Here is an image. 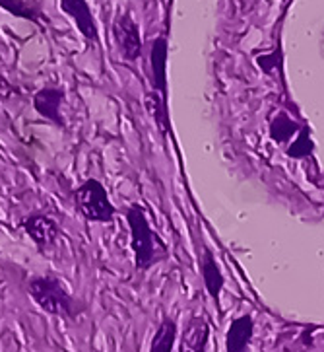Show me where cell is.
<instances>
[{"mask_svg": "<svg viewBox=\"0 0 324 352\" xmlns=\"http://www.w3.org/2000/svg\"><path fill=\"white\" fill-rule=\"evenodd\" d=\"M126 222L130 228V248L135 253L136 269L148 271L152 265L167 255L163 241L152 230L142 206H130L126 210Z\"/></svg>", "mask_w": 324, "mask_h": 352, "instance_id": "6da1fadb", "label": "cell"}, {"mask_svg": "<svg viewBox=\"0 0 324 352\" xmlns=\"http://www.w3.org/2000/svg\"><path fill=\"white\" fill-rule=\"evenodd\" d=\"M27 288H30L32 300L45 314L65 319L76 318L74 298L65 288V284L60 283V278H56L53 274H37L30 278Z\"/></svg>", "mask_w": 324, "mask_h": 352, "instance_id": "7a4b0ae2", "label": "cell"}, {"mask_svg": "<svg viewBox=\"0 0 324 352\" xmlns=\"http://www.w3.org/2000/svg\"><path fill=\"white\" fill-rule=\"evenodd\" d=\"M74 203L80 214L84 216L88 222H97V224H107L113 222L117 214L111 199L107 195V189L103 187L100 179H86L74 191Z\"/></svg>", "mask_w": 324, "mask_h": 352, "instance_id": "3957f363", "label": "cell"}, {"mask_svg": "<svg viewBox=\"0 0 324 352\" xmlns=\"http://www.w3.org/2000/svg\"><path fill=\"white\" fill-rule=\"evenodd\" d=\"M113 37L117 47L126 60H136L142 55V39H140V28L132 20L128 12L119 14L113 22Z\"/></svg>", "mask_w": 324, "mask_h": 352, "instance_id": "277c9868", "label": "cell"}, {"mask_svg": "<svg viewBox=\"0 0 324 352\" xmlns=\"http://www.w3.org/2000/svg\"><path fill=\"white\" fill-rule=\"evenodd\" d=\"M20 226L41 251L55 248L56 241L60 238V228L51 216L47 214L25 216L22 218Z\"/></svg>", "mask_w": 324, "mask_h": 352, "instance_id": "5b68a950", "label": "cell"}, {"mask_svg": "<svg viewBox=\"0 0 324 352\" xmlns=\"http://www.w3.org/2000/svg\"><path fill=\"white\" fill-rule=\"evenodd\" d=\"M65 102H67L65 91L60 88L47 86V88H41L34 96V109L39 117H43L49 123H53L58 129H67V121H65V115H62Z\"/></svg>", "mask_w": 324, "mask_h": 352, "instance_id": "8992f818", "label": "cell"}, {"mask_svg": "<svg viewBox=\"0 0 324 352\" xmlns=\"http://www.w3.org/2000/svg\"><path fill=\"white\" fill-rule=\"evenodd\" d=\"M58 2H60V10L74 22L80 34L88 41H91L93 45H97L100 43V28L91 14L88 0H58Z\"/></svg>", "mask_w": 324, "mask_h": 352, "instance_id": "52a82bcc", "label": "cell"}, {"mask_svg": "<svg viewBox=\"0 0 324 352\" xmlns=\"http://www.w3.org/2000/svg\"><path fill=\"white\" fill-rule=\"evenodd\" d=\"M208 335H210V327L206 319L202 316L190 318L181 339V352H206Z\"/></svg>", "mask_w": 324, "mask_h": 352, "instance_id": "ba28073f", "label": "cell"}, {"mask_svg": "<svg viewBox=\"0 0 324 352\" xmlns=\"http://www.w3.org/2000/svg\"><path fill=\"white\" fill-rule=\"evenodd\" d=\"M165 63H167V41L165 37H157L152 43V86L154 91H159L163 98L167 91Z\"/></svg>", "mask_w": 324, "mask_h": 352, "instance_id": "9c48e42d", "label": "cell"}, {"mask_svg": "<svg viewBox=\"0 0 324 352\" xmlns=\"http://www.w3.org/2000/svg\"><path fill=\"white\" fill-rule=\"evenodd\" d=\"M253 331H255V325H253V319L248 316H241V318L235 319L229 331H227V337H225L227 352L248 351V342L253 339Z\"/></svg>", "mask_w": 324, "mask_h": 352, "instance_id": "30bf717a", "label": "cell"}, {"mask_svg": "<svg viewBox=\"0 0 324 352\" xmlns=\"http://www.w3.org/2000/svg\"><path fill=\"white\" fill-rule=\"evenodd\" d=\"M144 105L148 113L154 117L157 129L161 135H167L169 131V113L167 105H165V98L159 91H150L144 96Z\"/></svg>", "mask_w": 324, "mask_h": 352, "instance_id": "8fae6325", "label": "cell"}, {"mask_svg": "<svg viewBox=\"0 0 324 352\" xmlns=\"http://www.w3.org/2000/svg\"><path fill=\"white\" fill-rule=\"evenodd\" d=\"M177 341V325L173 319H163L161 325L157 327L156 335L150 344V352H173Z\"/></svg>", "mask_w": 324, "mask_h": 352, "instance_id": "7c38bea8", "label": "cell"}, {"mask_svg": "<svg viewBox=\"0 0 324 352\" xmlns=\"http://www.w3.org/2000/svg\"><path fill=\"white\" fill-rule=\"evenodd\" d=\"M202 276H204V284L208 288V292L212 298H218L222 288H224V276L220 267L216 265V259L212 257L210 251L204 253V263H202Z\"/></svg>", "mask_w": 324, "mask_h": 352, "instance_id": "4fadbf2b", "label": "cell"}, {"mask_svg": "<svg viewBox=\"0 0 324 352\" xmlns=\"http://www.w3.org/2000/svg\"><path fill=\"white\" fill-rule=\"evenodd\" d=\"M0 8L16 18H23V20H30L34 23H41V18H43L39 8H35L25 0H0Z\"/></svg>", "mask_w": 324, "mask_h": 352, "instance_id": "5bb4252c", "label": "cell"}, {"mask_svg": "<svg viewBox=\"0 0 324 352\" xmlns=\"http://www.w3.org/2000/svg\"><path fill=\"white\" fill-rule=\"evenodd\" d=\"M295 131H297V125L291 121L288 115L281 113L278 115V119L272 125V137L276 138V140H288Z\"/></svg>", "mask_w": 324, "mask_h": 352, "instance_id": "9a60e30c", "label": "cell"}, {"mask_svg": "<svg viewBox=\"0 0 324 352\" xmlns=\"http://www.w3.org/2000/svg\"><path fill=\"white\" fill-rule=\"evenodd\" d=\"M307 148H309V144H307V137H303L301 140H297V144L291 148L290 154L291 156H303L305 152H307Z\"/></svg>", "mask_w": 324, "mask_h": 352, "instance_id": "2e32d148", "label": "cell"}]
</instances>
